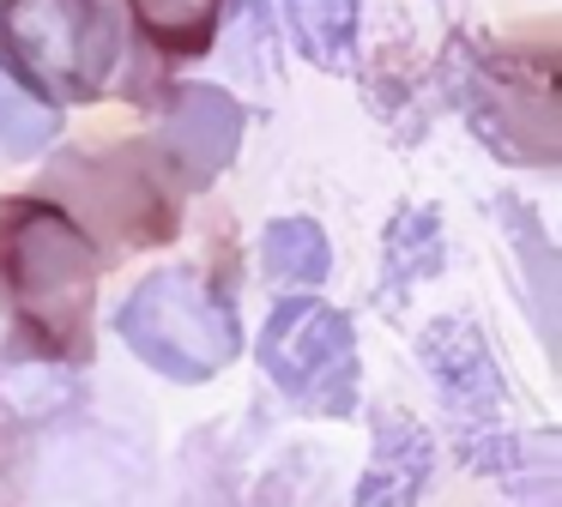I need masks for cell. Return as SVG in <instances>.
Listing matches in <instances>:
<instances>
[{
	"label": "cell",
	"mask_w": 562,
	"mask_h": 507,
	"mask_svg": "<svg viewBox=\"0 0 562 507\" xmlns=\"http://www.w3.org/2000/svg\"><path fill=\"white\" fill-rule=\"evenodd\" d=\"M243 145V103L218 84H182L164 103V157L188 188H206Z\"/></svg>",
	"instance_id": "5"
},
{
	"label": "cell",
	"mask_w": 562,
	"mask_h": 507,
	"mask_svg": "<svg viewBox=\"0 0 562 507\" xmlns=\"http://www.w3.org/2000/svg\"><path fill=\"white\" fill-rule=\"evenodd\" d=\"M61 133V115L49 103H31V91H19L0 67V164H19V157L43 151V145Z\"/></svg>",
	"instance_id": "13"
},
{
	"label": "cell",
	"mask_w": 562,
	"mask_h": 507,
	"mask_svg": "<svg viewBox=\"0 0 562 507\" xmlns=\"http://www.w3.org/2000/svg\"><path fill=\"white\" fill-rule=\"evenodd\" d=\"M429 471H436V441L412 417H381L375 453L357 483V507H417V495L429 489Z\"/></svg>",
	"instance_id": "7"
},
{
	"label": "cell",
	"mask_w": 562,
	"mask_h": 507,
	"mask_svg": "<svg viewBox=\"0 0 562 507\" xmlns=\"http://www.w3.org/2000/svg\"><path fill=\"white\" fill-rule=\"evenodd\" d=\"M122 338L139 362H151L170 381H212L224 362L236 357L243 333L236 314L218 290L188 266H164L151 272L134 296L122 302Z\"/></svg>",
	"instance_id": "3"
},
{
	"label": "cell",
	"mask_w": 562,
	"mask_h": 507,
	"mask_svg": "<svg viewBox=\"0 0 562 507\" xmlns=\"http://www.w3.org/2000/svg\"><path fill=\"white\" fill-rule=\"evenodd\" d=\"M260 369L279 393H291L303 410L345 417L357 410V338L339 308L315 296H291L272 308L260 333Z\"/></svg>",
	"instance_id": "4"
},
{
	"label": "cell",
	"mask_w": 562,
	"mask_h": 507,
	"mask_svg": "<svg viewBox=\"0 0 562 507\" xmlns=\"http://www.w3.org/2000/svg\"><path fill=\"white\" fill-rule=\"evenodd\" d=\"M514 483V502L520 507H562V465H557V435H532L520 441L514 465L502 471Z\"/></svg>",
	"instance_id": "14"
},
{
	"label": "cell",
	"mask_w": 562,
	"mask_h": 507,
	"mask_svg": "<svg viewBox=\"0 0 562 507\" xmlns=\"http://www.w3.org/2000/svg\"><path fill=\"white\" fill-rule=\"evenodd\" d=\"M0 507H19V465L7 441H0Z\"/></svg>",
	"instance_id": "15"
},
{
	"label": "cell",
	"mask_w": 562,
	"mask_h": 507,
	"mask_svg": "<svg viewBox=\"0 0 562 507\" xmlns=\"http://www.w3.org/2000/svg\"><path fill=\"white\" fill-rule=\"evenodd\" d=\"M441 266V224L436 212H400L387 229V302L393 290L417 284V278H429Z\"/></svg>",
	"instance_id": "12"
},
{
	"label": "cell",
	"mask_w": 562,
	"mask_h": 507,
	"mask_svg": "<svg viewBox=\"0 0 562 507\" xmlns=\"http://www.w3.org/2000/svg\"><path fill=\"white\" fill-rule=\"evenodd\" d=\"M291 36L315 67H345L357 36V0H284Z\"/></svg>",
	"instance_id": "9"
},
{
	"label": "cell",
	"mask_w": 562,
	"mask_h": 507,
	"mask_svg": "<svg viewBox=\"0 0 562 507\" xmlns=\"http://www.w3.org/2000/svg\"><path fill=\"white\" fill-rule=\"evenodd\" d=\"M417 357H424V369L436 374L441 398H448L465 422H490L502 410V393H508V386H502V369H496V357H490L484 333H477L472 320H460V314L429 320L424 333H417Z\"/></svg>",
	"instance_id": "6"
},
{
	"label": "cell",
	"mask_w": 562,
	"mask_h": 507,
	"mask_svg": "<svg viewBox=\"0 0 562 507\" xmlns=\"http://www.w3.org/2000/svg\"><path fill=\"white\" fill-rule=\"evenodd\" d=\"M224 0H134V19L164 55H200L218 31Z\"/></svg>",
	"instance_id": "10"
},
{
	"label": "cell",
	"mask_w": 562,
	"mask_h": 507,
	"mask_svg": "<svg viewBox=\"0 0 562 507\" xmlns=\"http://www.w3.org/2000/svg\"><path fill=\"white\" fill-rule=\"evenodd\" d=\"M0 272L13 284L25 320L61 357L91 350V296H98V248L49 200L0 205Z\"/></svg>",
	"instance_id": "1"
},
{
	"label": "cell",
	"mask_w": 562,
	"mask_h": 507,
	"mask_svg": "<svg viewBox=\"0 0 562 507\" xmlns=\"http://www.w3.org/2000/svg\"><path fill=\"white\" fill-rule=\"evenodd\" d=\"M260 260H267L272 284H321L333 272V248L327 229L308 224V217H279L260 241Z\"/></svg>",
	"instance_id": "8"
},
{
	"label": "cell",
	"mask_w": 562,
	"mask_h": 507,
	"mask_svg": "<svg viewBox=\"0 0 562 507\" xmlns=\"http://www.w3.org/2000/svg\"><path fill=\"white\" fill-rule=\"evenodd\" d=\"M502 224H508V236H514V254H520L526 272H532L538 326H544V338H557V254H550V236L538 229V217L514 200H502Z\"/></svg>",
	"instance_id": "11"
},
{
	"label": "cell",
	"mask_w": 562,
	"mask_h": 507,
	"mask_svg": "<svg viewBox=\"0 0 562 507\" xmlns=\"http://www.w3.org/2000/svg\"><path fill=\"white\" fill-rule=\"evenodd\" d=\"M122 55L115 7L103 0H0V67L49 109L91 103Z\"/></svg>",
	"instance_id": "2"
}]
</instances>
